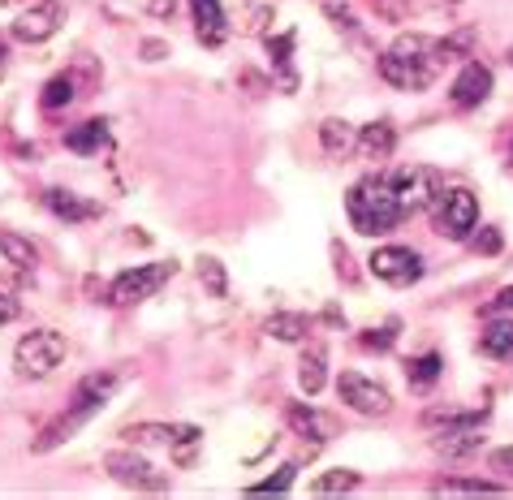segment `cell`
I'll list each match as a JSON object with an SVG mask.
<instances>
[{"mask_svg": "<svg viewBox=\"0 0 513 500\" xmlns=\"http://www.w3.org/2000/svg\"><path fill=\"white\" fill-rule=\"evenodd\" d=\"M367 268H371L375 281H384V285H415L418 276H423V259H418V250H410V246H375L371 259H367Z\"/></svg>", "mask_w": 513, "mask_h": 500, "instance_id": "ba28073f", "label": "cell"}, {"mask_svg": "<svg viewBox=\"0 0 513 500\" xmlns=\"http://www.w3.org/2000/svg\"><path fill=\"white\" fill-rule=\"evenodd\" d=\"M65 337H60L57 328H35V332H26L14 349V371H18L22 380H43V375H52L60 363H65Z\"/></svg>", "mask_w": 513, "mask_h": 500, "instance_id": "7a4b0ae2", "label": "cell"}, {"mask_svg": "<svg viewBox=\"0 0 513 500\" xmlns=\"http://www.w3.org/2000/svg\"><path fill=\"white\" fill-rule=\"evenodd\" d=\"M345 212H350L358 233H389L406 220L401 203H397L393 177H362V181H354L350 194H345Z\"/></svg>", "mask_w": 513, "mask_h": 500, "instance_id": "6da1fadb", "label": "cell"}, {"mask_svg": "<svg viewBox=\"0 0 513 500\" xmlns=\"http://www.w3.org/2000/svg\"><path fill=\"white\" fill-rule=\"evenodd\" d=\"M393 332H397V324L367 328V332L358 337V346H362V349H375V354H389V349H393Z\"/></svg>", "mask_w": 513, "mask_h": 500, "instance_id": "74e56055", "label": "cell"}, {"mask_svg": "<svg viewBox=\"0 0 513 500\" xmlns=\"http://www.w3.org/2000/svg\"><path fill=\"white\" fill-rule=\"evenodd\" d=\"M18 315H22V307L9 298V293H5V289H0V324H14Z\"/></svg>", "mask_w": 513, "mask_h": 500, "instance_id": "7bdbcfd3", "label": "cell"}, {"mask_svg": "<svg viewBox=\"0 0 513 500\" xmlns=\"http://www.w3.org/2000/svg\"><path fill=\"white\" fill-rule=\"evenodd\" d=\"M444 5H466V0H444Z\"/></svg>", "mask_w": 513, "mask_h": 500, "instance_id": "7dc6e473", "label": "cell"}, {"mask_svg": "<svg viewBox=\"0 0 513 500\" xmlns=\"http://www.w3.org/2000/svg\"><path fill=\"white\" fill-rule=\"evenodd\" d=\"M324 18L333 22L336 31H350V35H358V18H354V9H350V5H341V0H328V5H324Z\"/></svg>", "mask_w": 513, "mask_h": 500, "instance_id": "8d00e7d4", "label": "cell"}, {"mask_svg": "<svg viewBox=\"0 0 513 500\" xmlns=\"http://www.w3.org/2000/svg\"><path fill=\"white\" fill-rule=\"evenodd\" d=\"M336 393H341V402L350 405V410L367 414V419L393 414V393L384 384H375V380H367L362 371H341L336 375Z\"/></svg>", "mask_w": 513, "mask_h": 500, "instance_id": "5b68a950", "label": "cell"}, {"mask_svg": "<svg viewBox=\"0 0 513 500\" xmlns=\"http://www.w3.org/2000/svg\"><path fill=\"white\" fill-rule=\"evenodd\" d=\"M492 466H496V470H513V449H496Z\"/></svg>", "mask_w": 513, "mask_h": 500, "instance_id": "f6af8a7d", "label": "cell"}, {"mask_svg": "<svg viewBox=\"0 0 513 500\" xmlns=\"http://www.w3.org/2000/svg\"><path fill=\"white\" fill-rule=\"evenodd\" d=\"M104 470H108V479H117L121 487H134V492H169L173 487V479L160 466L147 462L134 444L130 449H113L104 458Z\"/></svg>", "mask_w": 513, "mask_h": 500, "instance_id": "277c9868", "label": "cell"}, {"mask_svg": "<svg viewBox=\"0 0 513 500\" xmlns=\"http://www.w3.org/2000/svg\"><path fill=\"white\" fill-rule=\"evenodd\" d=\"M285 419H289V427H294L298 436H307V440H328V436L336 431L333 419H324V414H316L311 405H298V402L285 405Z\"/></svg>", "mask_w": 513, "mask_h": 500, "instance_id": "44dd1931", "label": "cell"}, {"mask_svg": "<svg viewBox=\"0 0 513 500\" xmlns=\"http://www.w3.org/2000/svg\"><path fill=\"white\" fill-rule=\"evenodd\" d=\"M509 65H513V48H509Z\"/></svg>", "mask_w": 513, "mask_h": 500, "instance_id": "c3c4849f", "label": "cell"}, {"mask_svg": "<svg viewBox=\"0 0 513 500\" xmlns=\"http://www.w3.org/2000/svg\"><path fill=\"white\" fill-rule=\"evenodd\" d=\"M173 272H178V264L173 259H156V264H142V268H125L108 285V302L113 307H134V302H147L151 293H160V289L173 281Z\"/></svg>", "mask_w": 513, "mask_h": 500, "instance_id": "3957f363", "label": "cell"}, {"mask_svg": "<svg viewBox=\"0 0 513 500\" xmlns=\"http://www.w3.org/2000/svg\"><path fill=\"white\" fill-rule=\"evenodd\" d=\"M96 414H99V402H82V397H74V405H65V414H57V419H52V423H48L40 436L31 440V453H40V458H43V453L60 449L65 440H74V436H78V431L91 423Z\"/></svg>", "mask_w": 513, "mask_h": 500, "instance_id": "52a82bcc", "label": "cell"}, {"mask_svg": "<svg viewBox=\"0 0 513 500\" xmlns=\"http://www.w3.org/2000/svg\"><path fill=\"white\" fill-rule=\"evenodd\" d=\"M375 18L389 22V26H401V22H410V0H371Z\"/></svg>", "mask_w": 513, "mask_h": 500, "instance_id": "d590c367", "label": "cell"}, {"mask_svg": "<svg viewBox=\"0 0 513 500\" xmlns=\"http://www.w3.org/2000/svg\"><path fill=\"white\" fill-rule=\"evenodd\" d=\"M5 60H9V48H5V43H0V69H5Z\"/></svg>", "mask_w": 513, "mask_h": 500, "instance_id": "bcb514c9", "label": "cell"}, {"mask_svg": "<svg viewBox=\"0 0 513 500\" xmlns=\"http://www.w3.org/2000/svg\"><path fill=\"white\" fill-rule=\"evenodd\" d=\"M488 423V405H471V410H427L423 427L432 431H449V427H483Z\"/></svg>", "mask_w": 513, "mask_h": 500, "instance_id": "603a6c76", "label": "cell"}, {"mask_svg": "<svg viewBox=\"0 0 513 500\" xmlns=\"http://www.w3.org/2000/svg\"><path fill=\"white\" fill-rule=\"evenodd\" d=\"M432 48H435V39H427V35H397L393 39V57H410V60H423V57H432ZM435 60V57H432ZM440 65V60H435Z\"/></svg>", "mask_w": 513, "mask_h": 500, "instance_id": "836d02e7", "label": "cell"}, {"mask_svg": "<svg viewBox=\"0 0 513 500\" xmlns=\"http://www.w3.org/2000/svg\"><path fill=\"white\" fill-rule=\"evenodd\" d=\"M60 22H65V5H60V0H35L26 14L14 18V31H9V35L18 39V43H48V39L57 35Z\"/></svg>", "mask_w": 513, "mask_h": 500, "instance_id": "8fae6325", "label": "cell"}, {"mask_svg": "<svg viewBox=\"0 0 513 500\" xmlns=\"http://www.w3.org/2000/svg\"><path fill=\"white\" fill-rule=\"evenodd\" d=\"M198 281H203V289H207L212 298H224V293H229V272H224V264H220L216 255H198Z\"/></svg>", "mask_w": 513, "mask_h": 500, "instance_id": "f546056e", "label": "cell"}, {"mask_svg": "<svg viewBox=\"0 0 513 500\" xmlns=\"http://www.w3.org/2000/svg\"><path fill=\"white\" fill-rule=\"evenodd\" d=\"M474 43H479V31L474 26H457L453 35H444V39H435V48H432V57L440 60V65H453V60H471L474 52Z\"/></svg>", "mask_w": 513, "mask_h": 500, "instance_id": "7402d4cb", "label": "cell"}, {"mask_svg": "<svg viewBox=\"0 0 513 500\" xmlns=\"http://www.w3.org/2000/svg\"><path fill=\"white\" fill-rule=\"evenodd\" d=\"M43 208H48L52 216H60V220H69V225H78V220H96V216H99V203L78 199V194L60 190V186L43 190Z\"/></svg>", "mask_w": 513, "mask_h": 500, "instance_id": "9a60e30c", "label": "cell"}, {"mask_svg": "<svg viewBox=\"0 0 513 500\" xmlns=\"http://www.w3.org/2000/svg\"><path fill=\"white\" fill-rule=\"evenodd\" d=\"M142 14H151V18L169 22L173 14H178V0H142Z\"/></svg>", "mask_w": 513, "mask_h": 500, "instance_id": "60d3db41", "label": "cell"}, {"mask_svg": "<svg viewBox=\"0 0 513 500\" xmlns=\"http://www.w3.org/2000/svg\"><path fill=\"white\" fill-rule=\"evenodd\" d=\"M479 354L496 358V363H509L513 358V324H488V332L479 337Z\"/></svg>", "mask_w": 513, "mask_h": 500, "instance_id": "4316f807", "label": "cell"}, {"mask_svg": "<svg viewBox=\"0 0 513 500\" xmlns=\"http://www.w3.org/2000/svg\"><path fill=\"white\" fill-rule=\"evenodd\" d=\"M440 371H444V358L440 354H423V358H410L406 363V375H410V388H432L440 380Z\"/></svg>", "mask_w": 513, "mask_h": 500, "instance_id": "f1b7e54d", "label": "cell"}, {"mask_svg": "<svg viewBox=\"0 0 513 500\" xmlns=\"http://www.w3.org/2000/svg\"><path fill=\"white\" fill-rule=\"evenodd\" d=\"M190 14H195V35L207 48H220L229 39V18L220 9V0H190Z\"/></svg>", "mask_w": 513, "mask_h": 500, "instance_id": "4fadbf2b", "label": "cell"}, {"mask_svg": "<svg viewBox=\"0 0 513 500\" xmlns=\"http://www.w3.org/2000/svg\"><path fill=\"white\" fill-rule=\"evenodd\" d=\"M40 104H43V113H60V108H69V104H74V78L57 74L48 87H43Z\"/></svg>", "mask_w": 513, "mask_h": 500, "instance_id": "1f68e13d", "label": "cell"}, {"mask_svg": "<svg viewBox=\"0 0 513 500\" xmlns=\"http://www.w3.org/2000/svg\"><path fill=\"white\" fill-rule=\"evenodd\" d=\"M104 143H108V121H99V116L96 121H82L78 130L65 134V147H69L74 155H96Z\"/></svg>", "mask_w": 513, "mask_h": 500, "instance_id": "cb8c5ba5", "label": "cell"}, {"mask_svg": "<svg viewBox=\"0 0 513 500\" xmlns=\"http://www.w3.org/2000/svg\"><path fill=\"white\" fill-rule=\"evenodd\" d=\"M474 250H479V255H500V250H505V237H500V229H492V225H488V229H479V237H474Z\"/></svg>", "mask_w": 513, "mask_h": 500, "instance_id": "f35d334b", "label": "cell"}, {"mask_svg": "<svg viewBox=\"0 0 513 500\" xmlns=\"http://www.w3.org/2000/svg\"><path fill=\"white\" fill-rule=\"evenodd\" d=\"M0 255H5L14 268H22V272H31L35 264H40V250L31 246L22 233H14V229H0Z\"/></svg>", "mask_w": 513, "mask_h": 500, "instance_id": "d4e9b609", "label": "cell"}, {"mask_svg": "<svg viewBox=\"0 0 513 500\" xmlns=\"http://www.w3.org/2000/svg\"><path fill=\"white\" fill-rule=\"evenodd\" d=\"M358 483H362V475L341 466V470H328V475H319V479L311 483V492H316V496H336V492H354Z\"/></svg>", "mask_w": 513, "mask_h": 500, "instance_id": "4dcf8cb0", "label": "cell"}, {"mask_svg": "<svg viewBox=\"0 0 513 500\" xmlns=\"http://www.w3.org/2000/svg\"><path fill=\"white\" fill-rule=\"evenodd\" d=\"M375 69H380V78H384L389 87H397V91H423V87H432V78H435V69H440V65H435L432 57L410 60V57H393V52H380Z\"/></svg>", "mask_w": 513, "mask_h": 500, "instance_id": "30bf717a", "label": "cell"}, {"mask_svg": "<svg viewBox=\"0 0 513 500\" xmlns=\"http://www.w3.org/2000/svg\"><path fill=\"white\" fill-rule=\"evenodd\" d=\"M181 436H203L195 423H134L121 431V440L130 444H173Z\"/></svg>", "mask_w": 513, "mask_h": 500, "instance_id": "2e32d148", "label": "cell"}, {"mask_svg": "<svg viewBox=\"0 0 513 500\" xmlns=\"http://www.w3.org/2000/svg\"><path fill=\"white\" fill-rule=\"evenodd\" d=\"M272 22H277V9H272V5H242L237 26H242V35H268Z\"/></svg>", "mask_w": 513, "mask_h": 500, "instance_id": "d6a6232c", "label": "cell"}, {"mask_svg": "<svg viewBox=\"0 0 513 500\" xmlns=\"http://www.w3.org/2000/svg\"><path fill=\"white\" fill-rule=\"evenodd\" d=\"M333 259H336V276H345V285H358V272H354V259H350V250L333 242Z\"/></svg>", "mask_w": 513, "mask_h": 500, "instance_id": "ab89813d", "label": "cell"}, {"mask_svg": "<svg viewBox=\"0 0 513 500\" xmlns=\"http://www.w3.org/2000/svg\"><path fill=\"white\" fill-rule=\"evenodd\" d=\"M311 315H298V310H277V315H268V324H263V332L268 337H277V341H285V346H302L307 337H311Z\"/></svg>", "mask_w": 513, "mask_h": 500, "instance_id": "d6986e66", "label": "cell"}, {"mask_svg": "<svg viewBox=\"0 0 513 500\" xmlns=\"http://www.w3.org/2000/svg\"><path fill=\"white\" fill-rule=\"evenodd\" d=\"M488 310H492V315H496V310H513V285L500 289V293H496L492 302H488Z\"/></svg>", "mask_w": 513, "mask_h": 500, "instance_id": "ee69618b", "label": "cell"}, {"mask_svg": "<svg viewBox=\"0 0 513 500\" xmlns=\"http://www.w3.org/2000/svg\"><path fill=\"white\" fill-rule=\"evenodd\" d=\"M449 96H453L457 108H479L483 99L492 96V69H488V65H479V60L471 57L466 65H462V74L453 78Z\"/></svg>", "mask_w": 513, "mask_h": 500, "instance_id": "7c38bea8", "label": "cell"}, {"mask_svg": "<svg viewBox=\"0 0 513 500\" xmlns=\"http://www.w3.org/2000/svg\"><path fill=\"white\" fill-rule=\"evenodd\" d=\"M294 479H298V462H289V466H280L272 479L251 483L246 492H251V496H268V492H289V487H294Z\"/></svg>", "mask_w": 513, "mask_h": 500, "instance_id": "e575fe53", "label": "cell"}, {"mask_svg": "<svg viewBox=\"0 0 513 500\" xmlns=\"http://www.w3.org/2000/svg\"><path fill=\"white\" fill-rule=\"evenodd\" d=\"M483 449V436H479V427H449V431H440L432 440V453L435 458H444V462H462V458H471Z\"/></svg>", "mask_w": 513, "mask_h": 500, "instance_id": "5bb4252c", "label": "cell"}, {"mask_svg": "<svg viewBox=\"0 0 513 500\" xmlns=\"http://www.w3.org/2000/svg\"><path fill=\"white\" fill-rule=\"evenodd\" d=\"M324 384H328V354H324V346H311L298 358V388L307 397H316V393H324Z\"/></svg>", "mask_w": 513, "mask_h": 500, "instance_id": "ffe728a7", "label": "cell"}, {"mask_svg": "<svg viewBox=\"0 0 513 500\" xmlns=\"http://www.w3.org/2000/svg\"><path fill=\"white\" fill-rule=\"evenodd\" d=\"M393 147H397L393 121H371V125H362V130H358V152H362V160H371V164L389 160Z\"/></svg>", "mask_w": 513, "mask_h": 500, "instance_id": "ac0fdd59", "label": "cell"}, {"mask_svg": "<svg viewBox=\"0 0 513 500\" xmlns=\"http://www.w3.org/2000/svg\"><path fill=\"white\" fill-rule=\"evenodd\" d=\"M139 57L142 60H164V57H169V43H164V39H142Z\"/></svg>", "mask_w": 513, "mask_h": 500, "instance_id": "b9f144b4", "label": "cell"}, {"mask_svg": "<svg viewBox=\"0 0 513 500\" xmlns=\"http://www.w3.org/2000/svg\"><path fill=\"white\" fill-rule=\"evenodd\" d=\"M319 147H324V155H333V160H345L350 152H358V130L345 116H328L319 125Z\"/></svg>", "mask_w": 513, "mask_h": 500, "instance_id": "e0dca14e", "label": "cell"}, {"mask_svg": "<svg viewBox=\"0 0 513 500\" xmlns=\"http://www.w3.org/2000/svg\"><path fill=\"white\" fill-rule=\"evenodd\" d=\"M435 225H440L444 237H453V242L471 237L474 225H479V199H474V190L457 186V190L440 194V216H435Z\"/></svg>", "mask_w": 513, "mask_h": 500, "instance_id": "9c48e42d", "label": "cell"}, {"mask_svg": "<svg viewBox=\"0 0 513 500\" xmlns=\"http://www.w3.org/2000/svg\"><path fill=\"white\" fill-rule=\"evenodd\" d=\"M505 487L492 479H444L432 487V496H500Z\"/></svg>", "mask_w": 513, "mask_h": 500, "instance_id": "83f0119b", "label": "cell"}, {"mask_svg": "<svg viewBox=\"0 0 513 500\" xmlns=\"http://www.w3.org/2000/svg\"><path fill=\"white\" fill-rule=\"evenodd\" d=\"M393 190H397V203H401V212L415 216L423 208H432L440 203V190H444V181L435 169H423V164H410V169H397L393 173Z\"/></svg>", "mask_w": 513, "mask_h": 500, "instance_id": "8992f818", "label": "cell"}, {"mask_svg": "<svg viewBox=\"0 0 513 500\" xmlns=\"http://www.w3.org/2000/svg\"><path fill=\"white\" fill-rule=\"evenodd\" d=\"M117 384H121V375L117 371H91V375H82L78 380V388H74V397H82V402H108L113 393H117Z\"/></svg>", "mask_w": 513, "mask_h": 500, "instance_id": "484cf974", "label": "cell"}]
</instances>
